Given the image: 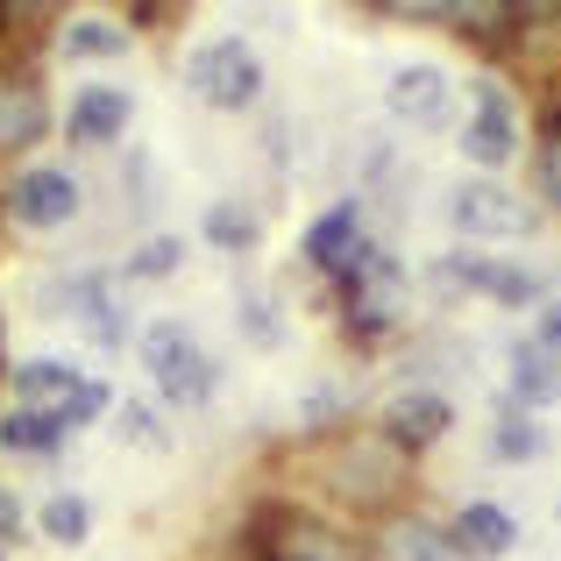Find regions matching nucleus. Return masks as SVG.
I'll return each instance as SVG.
<instances>
[{"mask_svg": "<svg viewBox=\"0 0 561 561\" xmlns=\"http://www.w3.org/2000/svg\"><path fill=\"white\" fill-rule=\"evenodd\" d=\"M334 285H342V313H348V334H356V342H383V334L405 320L412 285H405V271H398L391 249H370V242H363V256L348 263Z\"/></svg>", "mask_w": 561, "mask_h": 561, "instance_id": "obj_1", "label": "nucleus"}, {"mask_svg": "<svg viewBox=\"0 0 561 561\" xmlns=\"http://www.w3.org/2000/svg\"><path fill=\"white\" fill-rule=\"evenodd\" d=\"M8 383H14V405H22V412H43V420H57L65 434L107 412V383L85 377V370H71V363H50V356H43V363H22V370H8Z\"/></svg>", "mask_w": 561, "mask_h": 561, "instance_id": "obj_2", "label": "nucleus"}, {"mask_svg": "<svg viewBox=\"0 0 561 561\" xmlns=\"http://www.w3.org/2000/svg\"><path fill=\"white\" fill-rule=\"evenodd\" d=\"M249 561H370L363 540H348L342 526L313 519V512H263Z\"/></svg>", "mask_w": 561, "mask_h": 561, "instance_id": "obj_3", "label": "nucleus"}, {"mask_svg": "<svg viewBox=\"0 0 561 561\" xmlns=\"http://www.w3.org/2000/svg\"><path fill=\"white\" fill-rule=\"evenodd\" d=\"M448 220L469 242H526L540 228V206L505 192V185H491V179H469V185L448 192Z\"/></svg>", "mask_w": 561, "mask_h": 561, "instance_id": "obj_4", "label": "nucleus"}, {"mask_svg": "<svg viewBox=\"0 0 561 561\" xmlns=\"http://www.w3.org/2000/svg\"><path fill=\"white\" fill-rule=\"evenodd\" d=\"M142 363H150V383L171 405H206L214 398V356L192 342V328H179V320H157L142 334Z\"/></svg>", "mask_w": 561, "mask_h": 561, "instance_id": "obj_5", "label": "nucleus"}, {"mask_svg": "<svg viewBox=\"0 0 561 561\" xmlns=\"http://www.w3.org/2000/svg\"><path fill=\"white\" fill-rule=\"evenodd\" d=\"M185 79H192V93H199L206 107H249V100L263 93L256 50H249V43H234V36H220V43H206V50H192Z\"/></svg>", "mask_w": 561, "mask_h": 561, "instance_id": "obj_6", "label": "nucleus"}, {"mask_svg": "<svg viewBox=\"0 0 561 561\" xmlns=\"http://www.w3.org/2000/svg\"><path fill=\"white\" fill-rule=\"evenodd\" d=\"M512 150H519V114H512L505 85L477 79V85H469V128H462V157H469V164H483V171H497V164H512Z\"/></svg>", "mask_w": 561, "mask_h": 561, "instance_id": "obj_7", "label": "nucleus"}, {"mask_svg": "<svg viewBox=\"0 0 561 561\" xmlns=\"http://www.w3.org/2000/svg\"><path fill=\"white\" fill-rule=\"evenodd\" d=\"M8 214L22 220V228H65V220H79V179H71L65 164L22 171V179L8 185Z\"/></svg>", "mask_w": 561, "mask_h": 561, "instance_id": "obj_8", "label": "nucleus"}, {"mask_svg": "<svg viewBox=\"0 0 561 561\" xmlns=\"http://www.w3.org/2000/svg\"><path fill=\"white\" fill-rule=\"evenodd\" d=\"M377 426H383V440H391V448L420 455V448H434V440L455 426V405L440 391H426V383H412V391H398L391 405H383Z\"/></svg>", "mask_w": 561, "mask_h": 561, "instance_id": "obj_9", "label": "nucleus"}, {"mask_svg": "<svg viewBox=\"0 0 561 561\" xmlns=\"http://www.w3.org/2000/svg\"><path fill=\"white\" fill-rule=\"evenodd\" d=\"M356 256H363V199H334L328 214L306 228V263H313L320 277H342Z\"/></svg>", "mask_w": 561, "mask_h": 561, "instance_id": "obj_10", "label": "nucleus"}, {"mask_svg": "<svg viewBox=\"0 0 561 561\" xmlns=\"http://www.w3.org/2000/svg\"><path fill=\"white\" fill-rule=\"evenodd\" d=\"M383 107H391L398 122H412V128H440L455 114V85L440 79L434 65H405L391 85H383Z\"/></svg>", "mask_w": 561, "mask_h": 561, "instance_id": "obj_11", "label": "nucleus"}, {"mask_svg": "<svg viewBox=\"0 0 561 561\" xmlns=\"http://www.w3.org/2000/svg\"><path fill=\"white\" fill-rule=\"evenodd\" d=\"M43 128H50V100H43V85L28 79V71H0V157L43 142Z\"/></svg>", "mask_w": 561, "mask_h": 561, "instance_id": "obj_12", "label": "nucleus"}, {"mask_svg": "<svg viewBox=\"0 0 561 561\" xmlns=\"http://www.w3.org/2000/svg\"><path fill=\"white\" fill-rule=\"evenodd\" d=\"M448 548L462 561H497V554L519 548V519H512L505 505H462L455 526H448Z\"/></svg>", "mask_w": 561, "mask_h": 561, "instance_id": "obj_13", "label": "nucleus"}, {"mask_svg": "<svg viewBox=\"0 0 561 561\" xmlns=\"http://www.w3.org/2000/svg\"><path fill=\"white\" fill-rule=\"evenodd\" d=\"M136 122V100L122 93V85H85L79 100H71V114H65V128H71V142H122V128Z\"/></svg>", "mask_w": 561, "mask_h": 561, "instance_id": "obj_14", "label": "nucleus"}, {"mask_svg": "<svg viewBox=\"0 0 561 561\" xmlns=\"http://www.w3.org/2000/svg\"><path fill=\"white\" fill-rule=\"evenodd\" d=\"M462 277H469V291H491L497 306H540L548 299V285H540L534 271L497 263V256H462Z\"/></svg>", "mask_w": 561, "mask_h": 561, "instance_id": "obj_15", "label": "nucleus"}, {"mask_svg": "<svg viewBox=\"0 0 561 561\" xmlns=\"http://www.w3.org/2000/svg\"><path fill=\"white\" fill-rule=\"evenodd\" d=\"M377 554L383 561H462L448 548V526H434V519H391L377 534Z\"/></svg>", "mask_w": 561, "mask_h": 561, "instance_id": "obj_16", "label": "nucleus"}, {"mask_svg": "<svg viewBox=\"0 0 561 561\" xmlns=\"http://www.w3.org/2000/svg\"><path fill=\"white\" fill-rule=\"evenodd\" d=\"M554 398H561V370L540 356L534 342H519V348H512V405L540 412V405H554Z\"/></svg>", "mask_w": 561, "mask_h": 561, "instance_id": "obj_17", "label": "nucleus"}, {"mask_svg": "<svg viewBox=\"0 0 561 561\" xmlns=\"http://www.w3.org/2000/svg\"><path fill=\"white\" fill-rule=\"evenodd\" d=\"M65 440H71V434H65L57 420H43V412L8 405V420H0V448H8V455H57Z\"/></svg>", "mask_w": 561, "mask_h": 561, "instance_id": "obj_18", "label": "nucleus"}, {"mask_svg": "<svg viewBox=\"0 0 561 561\" xmlns=\"http://www.w3.org/2000/svg\"><path fill=\"white\" fill-rule=\"evenodd\" d=\"M36 526H43V540H57V548H79V540L93 534V505L71 497V491H57V497H43Z\"/></svg>", "mask_w": 561, "mask_h": 561, "instance_id": "obj_19", "label": "nucleus"}, {"mask_svg": "<svg viewBox=\"0 0 561 561\" xmlns=\"http://www.w3.org/2000/svg\"><path fill=\"white\" fill-rule=\"evenodd\" d=\"M206 242H214V249H234V256H242V249H256V242H263V220L249 214V206L220 199V206H206Z\"/></svg>", "mask_w": 561, "mask_h": 561, "instance_id": "obj_20", "label": "nucleus"}, {"mask_svg": "<svg viewBox=\"0 0 561 561\" xmlns=\"http://www.w3.org/2000/svg\"><path fill=\"white\" fill-rule=\"evenodd\" d=\"M491 455H497V462H534V455H540V426H534V412H519V405L497 412V426H491Z\"/></svg>", "mask_w": 561, "mask_h": 561, "instance_id": "obj_21", "label": "nucleus"}, {"mask_svg": "<svg viewBox=\"0 0 561 561\" xmlns=\"http://www.w3.org/2000/svg\"><path fill=\"white\" fill-rule=\"evenodd\" d=\"M65 50L71 57H122L128 50V28H114V22H71L65 28Z\"/></svg>", "mask_w": 561, "mask_h": 561, "instance_id": "obj_22", "label": "nucleus"}, {"mask_svg": "<svg viewBox=\"0 0 561 561\" xmlns=\"http://www.w3.org/2000/svg\"><path fill=\"white\" fill-rule=\"evenodd\" d=\"M179 263H185V242H179V234H150V242L128 256V277H171Z\"/></svg>", "mask_w": 561, "mask_h": 561, "instance_id": "obj_23", "label": "nucleus"}, {"mask_svg": "<svg viewBox=\"0 0 561 561\" xmlns=\"http://www.w3.org/2000/svg\"><path fill=\"white\" fill-rule=\"evenodd\" d=\"M534 179H540V199L561 214V122L548 128V142H540V157H534Z\"/></svg>", "mask_w": 561, "mask_h": 561, "instance_id": "obj_24", "label": "nucleus"}, {"mask_svg": "<svg viewBox=\"0 0 561 561\" xmlns=\"http://www.w3.org/2000/svg\"><path fill=\"white\" fill-rule=\"evenodd\" d=\"M242 334L271 348L277 334H285V328H277V306H271V299H256V291H242Z\"/></svg>", "mask_w": 561, "mask_h": 561, "instance_id": "obj_25", "label": "nucleus"}, {"mask_svg": "<svg viewBox=\"0 0 561 561\" xmlns=\"http://www.w3.org/2000/svg\"><path fill=\"white\" fill-rule=\"evenodd\" d=\"M122 440H136V448H164V426H157V412L128 398V405H122Z\"/></svg>", "mask_w": 561, "mask_h": 561, "instance_id": "obj_26", "label": "nucleus"}, {"mask_svg": "<svg viewBox=\"0 0 561 561\" xmlns=\"http://www.w3.org/2000/svg\"><path fill=\"white\" fill-rule=\"evenodd\" d=\"M426 291H434V299H462V291H469V277H462V256H440L434 271H426Z\"/></svg>", "mask_w": 561, "mask_h": 561, "instance_id": "obj_27", "label": "nucleus"}, {"mask_svg": "<svg viewBox=\"0 0 561 561\" xmlns=\"http://www.w3.org/2000/svg\"><path fill=\"white\" fill-rule=\"evenodd\" d=\"M534 348H540V356H548L554 370H561V306H548V313H540V328H534Z\"/></svg>", "mask_w": 561, "mask_h": 561, "instance_id": "obj_28", "label": "nucleus"}, {"mask_svg": "<svg viewBox=\"0 0 561 561\" xmlns=\"http://www.w3.org/2000/svg\"><path fill=\"white\" fill-rule=\"evenodd\" d=\"M14 534H22V505H14V497L8 491H0V548H8V540Z\"/></svg>", "mask_w": 561, "mask_h": 561, "instance_id": "obj_29", "label": "nucleus"}, {"mask_svg": "<svg viewBox=\"0 0 561 561\" xmlns=\"http://www.w3.org/2000/svg\"><path fill=\"white\" fill-rule=\"evenodd\" d=\"M0 561H8V548H0Z\"/></svg>", "mask_w": 561, "mask_h": 561, "instance_id": "obj_30", "label": "nucleus"}]
</instances>
